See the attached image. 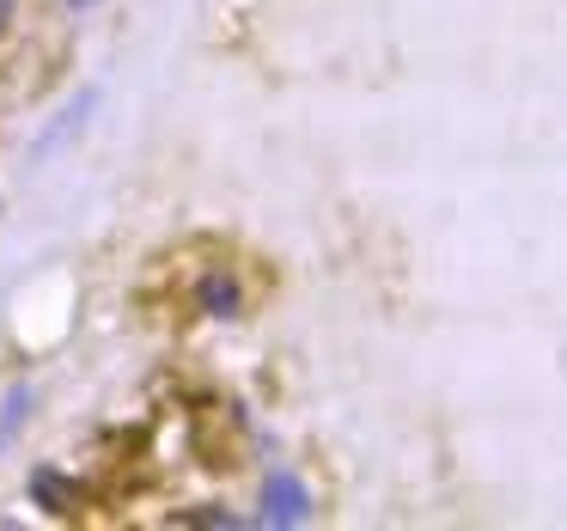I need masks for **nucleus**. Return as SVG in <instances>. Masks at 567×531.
<instances>
[{"instance_id": "1", "label": "nucleus", "mask_w": 567, "mask_h": 531, "mask_svg": "<svg viewBox=\"0 0 567 531\" xmlns=\"http://www.w3.org/2000/svg\"><path fill=\"white\" fill-rule=\"evenodd\" d=\"M177 312H184L196 330H238V324L257 312V294H250L245 263H233V257L189 263L184 287H177Z\"/></svg>"}, {"instance_id": "2", "label": "nucleus", "mask_w": 567, "mask_h": 531, "mask_svg": "<svg viewBox=\"0 0 567 531\" xmlns=\"http://www.w3.org/2000/svg\"><path fill=\"white\" fill-rule=\"evenodd\" d=\"M245 519L250 531H306L318 519V489H311V477L299 464L275 458V464H262L257 489H250Z\"/></svg>"}, {"instance_id": "6", "label": "nucleus", "mask_w": 567, "mask_h": 531, "mask_svg": "<svg viewBox=\"0 0 567 531\" xmlns=\"http://www.w3.org/2000/svg\"><path fill=\"white\" fill-rule=\"evenodd\" d=\"M172 525H196V531H250V519H245V507H233V501H196V507H184V513H172Z\"/></svg>"}, {"instance_id": "7", "label": "nucleus", "mask_w": 567, "mask_h": 531, "mask_svg": "<svg viewBox=\"0 0 567 531\" xmlns=\"http://www.w3.org/2000/svg\"><path fill=\"white\" fill-rule=\"evenodd\" d=\"M25 31H31V0H0V62L19 50Z\"/></svg>"}, {"instance_id": "5", "label": "nucleus", "mask_w": 567, "mask_h": 531, "mask_svg": "<svg viewBox=\"0 0 567 531\" xmlns=\"http://www.w3.org/2000/svg\"><path fill=\"white\" fill-rule=\"evenodd\" d=\"M38 409H43V385H38V379L0 385V458L19 452V440L38 428Z\"/></svg>"}, {"instance_id": "4", "label": "nucleus", "mask_w": 567, "mask_h": 531, "mask_svg": "<svg viewBox=\"0 0 567 531\" xmlns=\"http://www.w3.org/2000/svg\"><path fill=\"white\" fill-rule=\"evenodd\" d=\"M25 501L50 519H74V513H86V482L68 464H38L25 477Z\"/></svg>"}, {"instance_id": "8", "label": "nucleus", "mask_w": 567, "mask_h": 531, "mask_svg": "<svg viewBox=\"0 0 567 531\" xmlns=\"http://www.w3.org/2000/svg\"><path fill=\"white\" fill-rule=\"evenodd\" d=\"M43 7H50V13L62 19V25H86V19H92V13H104L111 0H43Z\"/></svg>"}, {"instance_id": "3", "label": "nucleus", "mask_w": 567, "mask_h": 531, "mask_svg": "<svg viewBox=\"0 0 567 531\" xmlns=\"http://www.w3.org/2000/svg\"><path fill=\"white\" fill-rule=\"evenodd\" d=\"M99 104H104V92H99V86H80L74 99H68L62 111H55L50 123L38 129V141H31V165H43V160H55V153H68V147H74V141L92 129Z\"/></svg>"}]
</instances>
